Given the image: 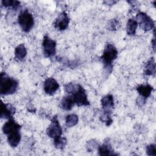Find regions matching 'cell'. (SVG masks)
I'll use <instances>...</instances> for the list:
<instances>
[{
    "label": "cell",
    "instance_id": "1",
    "mask_svg": "<svg viewBox=\"0 0 156 156\" xmlns=\"http://www.w3.org/2000/svg\"><path fill=\"white\" fill-rule=\"evenodd\" d=\"M18 88V82L9 77L5 73L0 75V93L1 95H9L15 93Z\"/></svg>",
    "mask_w": 156,
    "mask_h": 156
},
{
    "label": "cell",
    "instance_id": "2",
    "mask_svg": "<svg viewBox=\"0 0 156 156\" xmlns=\"http://www.w3.org/2000/svg\"><path fill=\"white\" fill-rule=\"evenodd\" d=\"M118 50L116 48L112 43H107L102 55L101 56L102 62L104 63V68L110 73L112 68V63L118 57Z\"/></svg>",
    "mask_w": 156,
    "mask_h": 156
},
{
    "label": "cell",
    "instance_id": "3",
    "mask_svg": "<svg viewBox=\"0 0 156 156\" xmlns=\"http://www.w3.org/2000/svg\"><path fill=\"white\" fill-rule=\"evenodd\" d=\"M18 22L21 29L24 32H29L34 25L33 15L27 9L21 12L18 17Z\"/></svg>",
    "mask_w": 156,
    "mask_h": 156
},
{
    "label": "cell",
    "instance_id": "4",
    "mask_svg": "<svg viewBox=\"0 0 156 156\" xmlns=\"http://www.w3.org/2000/svg\"><path fill=\"white\" fill-rule=\"evenodd\" d=\"M46 133L48 136L54 140V142L59 140L62 138L63 133L62 128L59 123L57 116H54L52 118L51 123L46 130Z\"/></svg>",
    "mask_w": 156,
    "mask_h": 156
},
{
    "label": "cell",
    "instance_id": "5",
    "mask_svg": "<svg viewBox=\"0 0 156 156\" xmlns=\"http://www.w3.org/2000/svg\"><path fill=\"white\" fill-rule=\"evenodd\" d=\"M136 21L140 27L144 31L147 32L154 28V21L146 13L140 12L136 16Z\"/></svg>",
    "mask_w": 156,
    "mask_h": 156
},
{
    "label": "cell",
    "instance_id": "6",
    "mask_svg": "<svg viewBox=\"0 0 156 156\" xmlns=\"http://www.w3.org/2000/svg\"><path fill=\"white\" fill-rule=\"evenodd\" d=\"M43 54L46 57H51L56 53V42L48 35L43 37L42 42Z\"/></svg>",
    "mask_w": 156,
    "mask_h": 156
},
{
    "label": "cell",
    "instance_id": "7",
    "mask_svg": "<svg viewBox=\"0 0 156 156\" xmlns=\"http://www.w3.org/2000/svg\"><path fill=\"white\" fill-rule=\"evenodd\" d=\"M70 94L72 96L75 104L77 106H88L90 105V102L88 100L86 91L81 85L79 87L76 91Z\"/></svg>",
    "mask_w": 156,
    "mask_h": 156
},
{
    "label": "cell",
    "instance_id": "8",
    "mask_svg": "<svg viewBox=\"0 0 156 156\" xmlns=\"http://www.w3.org/2000/svg\"><path fill=\"white\" fill-rule=\"evenodd\" d=\"M21 126L13 118L8 119L2 127V132L7 136L20 132Z\"/></svg>",
    "mask_w": 156,
    "mask_h": 156
},
{
    "label": "cell",
    "instance_id": "9",
    "mask_svg": "<svg viewBox=\"0 0 156 156\" xmlns=\"http://www.w3.org/2000/svg\"><path fill=\"white\" fill-rule=\"evenodd\" d=\"M69 23V17L68 15L65 12H63L58 15L54 24L57 30H64L68 27Z\"/></svg>",
    "mask_w": 156,
    "mask_h": 156
},
{
    "label": "cell",
    "instance_id": "10",
    "mask_svg": "<svg viewBox=\"0 0 156 156\" xmlns=\"http://www.w3.org/2000/svg\"><path fill=\"white\" fill-rule=\"evenodd\" d=\"M16 108L10 104H5L1 102L0 117L2 119H11L13 118L14 114L15 113Z\"/></svg>",
    "mask_w": 156,
    "mask_h": 156
},
{
    "label": "cell",
    "instance_id": "11",
    "mask_svg": "<svg viewBox=\"0 0 156 156\" xmlns=\"http://www.w3.org/2000/svg\"><path fill=\"white\" fill-rule=\"evenodd\" d=\"M59 87L57 81L52 77H48L44 82V91L49 95L54 94L59 88Z\"/></svg>",
    "mask_w": 156,
    "mask_h": 156
},
{
    "label": "cell",
    "instance_id": "12",
    "mask_svg": "<svg viewBox=\"0 0 156 156\" xmlns=\"http://www.w3.org/2000/svg\"><path fill=\"white\" fill-rule=\"evenodd\" d=\"M101 102L103 112L112 113V110L114 107L113 96L112 94L105 95L102 98Z\"/></svg>",
    "mask_w": 156,
    "mask_h": 156
},
{
    "label": "cell",
    "instance_id": "13",
    "mask_svg": "<svg viewBox=\"0 0 156 156\" xmlns=\"http://www.w3.org/2000/svg\"><path fill=\"white\" fill-rule=\"evenodd\" d=\"M98 152L100 155H116L109 141H105L102 145L98 147Z\"/></svg>",
    "mask_w": 156,
    "mask_h": 156
},
{
    "label": "cell",
    "instance_id": "14",
    "mask_svg": "<svg viewBox=\"0 0 156 156\" xmlns=\"http://www.w3.org/2000/svg\"><path fill=\"white\" fill-rule=\"evenodd\" d=\"M136 91L139 93L140 96L147 99L148 97H149L154 90V88L150 85L149 84H141L138 85L136 88Z\"/></svg>",
    "mask_w": 156,
    "mask_h": 156
},
{
    "label": "cell",
    "instance_id": "15",
    "mask_svg": "<svg viewBox=\"0 0 156 156\" xmlns=\"http://www.w3.org/2000/svg\"><path fill=\"white\" fill-rule=\"evenodd\" d=\"M156 65L154 57L150 58V59L146 63L144 68V74L146 76H152L155 74Z\"/></svg>",
    "mask_w": 156,
    "mask_h": 156
},
{
    "label": "cell",
    "instance_id": "16",
    "mask_svg": "<svg viewBox=\"0 0 156 156\" xmlns=\"http://www.w3.org/2000/svg\"><path fill=\"white\" fill-rule=\"evenodd\" d=\"M75 102L71 95L66 96L63 97L60 102V105L62 108L66 111L71 110L73 106L74 105Z\"/></svg>",
    "mask_w": 156,
    "mask_h": 156
},
{
    "label": "cell",
    "instance_id": "17",
    "mask_svg": "<svg viewBox=\"0 0 156 156\" xmlns=\"http://www.w3.org/2000/svg\"><path fill=\"white\" fill-rule=\"evenodd\" d=\"M27 55V49L24 44H20L15 49V57L19 61L24 59Z\"/></svg>",
    "mask_w": 156,
    "mask_h": 156
},
{
    "label": "cell",
    "instance_id": "18",
    "mask_svg": "<svg viewBox=\"0 0 156 156\" xmlns=\"http://www.w3.org/2000/svg\"><path fill=\"white\" fill-rule=\"evenodd\" d=\"M138 23L135 20L130 18L128 20L126 26V32L129 35L133 36L136 34V30L138 27Z\"/></svg>",
    "mask_w": 156,
    "mask_h": 156
},
{
    "label": "cell",
    "instance_id": "19",
    "mask_svg": "<svg viewBox=\"0 0 156 156\" xmlns=\"http://www.w3.org/2000/svg\"><path fill=\"white\" fill-rule=\"evenodd\" d=\"M21 136L20 132H18L7 136V141L12 147H16L21 141Z\"/></svg>",
    "mask_w": 156,
    "mask_h": 156
},
{
    "label": "cell",
    "instance_id": "20",
    "mask_svg": "<svg viewBox=\"0 0 156 156\" xmlns=\"http://www.w3.org/2000/svg\"><path fill=\"white\" fill-rule=\"evenodd\" d=\"M79 121L78 116L75 114L68 115L65 119L66 126L68 127H71L76 126Z\"/></svg>",
    "mask_w": 156,
    "mask_h": 156
},
{
    "label": "cell",
    "instance_id": "21",
    "mask_svg": "<svg viewBox=\"0 0 156 156\" xmlns=\"http://www.w3.org/2000/svg\"><path fill=\"white\" fill-rule=\"evenodd\" d=\"M1 3L4 7H10L13 9H16L20 4V1L15 0H2Z\"/></svg>",
    "mask_w": 156,
    "mask_h": 156
},
{
    "label": "cell",
    "instance_id": "22",
    "mask_svg": "<svg viewBox=\"0 0 156 156\" xmlns=\"http://www.w3.org/2000/svg\"><path fill=\"white\" fill-rule=\"evenodd\" d=\"M111 114L110 113L108 112H103V113L100 116V120L105 123V125L108 126L113 122V119L111 118Z\"/></svg>",
    "mask_w": 156,
    "mask_h": 156
},
{
    "label": "cell",
    "instance_id": "23",
    "mask_svg": "<svg viewBox=\"0 0 156 156\" xmlns=\"http://www.w3.org/2000/svg\"><path fill=\"white\" fill-rule=\"evenodd\" d=\"M79 86H80L79 84L70 82V83H68L66 84L64 87V88H65V91L67 93L70 94L74 93V91H76L78 89Z\"/></svg>",
    "mask_w": 156,
    "mask_h": 156
},
{
    "label": "cell",
    "instance_id": "24",
    "mask_svg": "<svg viewBox=\"0 0 156 156\" xmlns=\"http://www.w3.org/2000/svg\"><path fill=\"white\" fill-rule=\"evenodd\" d=\"M146 153L149 156H155L156 155V147L155 144H151L146 146Z\"/></svg>",
    "mask_w": 156,
    "mask_h": 156
},
{
    "label": "cell",
    "instance_id": "25",
    "mask_svg": "<svg viewBox=\"0 0 156 156\" xmlns=\"http://www.w3.org/2000/svg\"><path fill=\"white\" fill-rule=\"evenodd\" d=\"M66 144V140L65 138H61L59 140L54 142V144L55 146V147L58 148V149H63L65 146Z\"/></svg>",
    "mask_w": 156,
    "mask_h": 156
},
{
    "label": "cell",
    "instance_id": "26",
    "mask_svg": "<svg viewBox=\"0 0 156 156\" xmlns=\"http://www.w3.org/2000/svg\"><path fill=\"white\" fill-rule=\"evenodd\" d=\"M97 146H98V144L94 140H90L87 142L86 147H87V150L88 152H91V151H93L96 148Z\"/></svg>",
    "mask_w": 156,
    "mask_h": 156
},
{
    "label": "cell",
    "instance_id": "27",
    "mask_svg": "<svg viewBox=\"0 0 156 156\" xmlns=\"http://www.w3.org/2000/svg\"><path fill=\"white\" fill-rule=\"evenodd\" d=\"M119 23H118V21L115 20V19H113L112 20L109 24H108V29L111 30H116V28H118V26Z\"/></svg>",
    "mask_w": 156,
    "mask_h": 156
},
{
    "label": "cell",
    "instance_id": "28",
    "mask_svg": "<svg viewBox=\"0 0 156 156\" xmlns=\"http://www.w3.org/2000/svg\"><path fill=\"white\" fill-rule=\"evenodd\" d=\"M146 99L139 96L138 98L136 99V103L139 106H143L146 103Z\"/></svg>",
    "mask_w": 156,
    "mask_h": 156
},
{
    "label": "cell",
    "instance_id": "29",
    "mask_svg": "<svg viewBox=\"0 0 156 156\" xmlns=\"http://www.w3.org/2000/svg\"><path fill=\"white\" fill-rule=\"evenodd\" d=\"M151 44H152V47H153L154 50H155V34H154V38H152V41H151Z\"/></svg>",
    "mask_w": 156,
    "mask_h": 156
},
{
    "label": "cell",
    "instance_id": "30",
    "mask_svg": "<svg viewBox=\"0 0 156 156\" xmlns=\"http://www.w3.org/2000/svg\"><path fill=\"white\" fill-rule=\"evenodd\" d=\"M105 2H107V5H108L109 3H111L110 5H113V4L116 3V1H105Z\"/></svg>",
    "mask_w": 156,
    "mask_h": 156
}]
</instances>
